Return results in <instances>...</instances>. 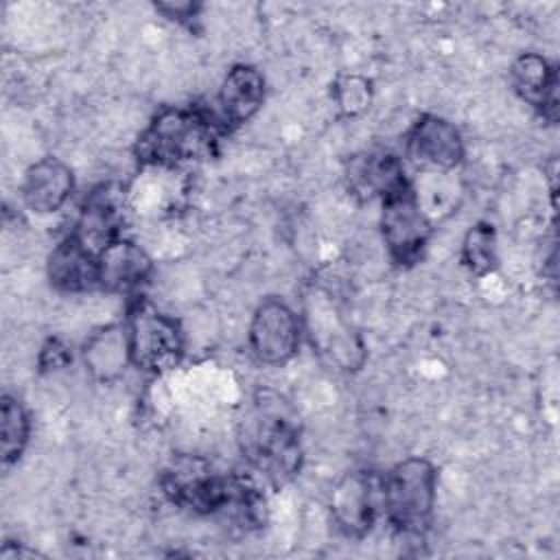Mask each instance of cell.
Returning a JSON list of instances; mask_svg holds the SVG:
<instances>
[{
    "label": "cell",
    "instance_id": "6da1fadb",
    "mask_svg": "<svg viewBox=\"0 0 560 560\" xmlns=\"http://www.w3.org/2000/svg\"><path fill=\"white\" fill-rule=\"evenodd\" d=\"M160 486L171 503L195 514L234 510V514L245 518L262 499L252 483L219 472L208 459L197 455L173 457L162 470Z\"/></svg>",
    "mask_w": 560,
    "mask_h": 560
},
{
    "label": "cell",
    "instance_id": "ac0fdd59",
    "mask_svg": "<svg viewBox=\"0 0 560 560\" xmlns=\"http://www.w3.org/2000/svg\"><path fill=\"white\" fill-rule=\"evenodd\" d=\"M350 188L361 197H385L398 186L407 184L402 162L392 153H368L354 158L348 171Z\"/></svg>",
    "mask_w": 560,
    "mask_h": 560
},
{
    "label": "cell",
    "instance_id": "277c9868",
    "mask_svg": "<svg viewBox=\"0 0 560 560\" xmlns=\"http://www.w3.org/2000/svg\"><path fill=\"white\" fill-rule=\"evenodd\" d=\"M438 497V470L424 457L398 462L381 483V503L389 525L405 536H422Z\"/></svg>",
    "mask_w": 560,
    "mask_h": 560
},
{
    "label": "cell",
    "instance_id": "e0dca14e",
    "mask_svg": "<svg viewBox=\"0 0 560 560\" xmlns=\"http://www.w3.org/2000/svg\"><path fill=\"white\" fill-rule=\"evenodd\" d=\"M83 363L88 372L101 381L112 383L125 374L131 363V346H129V330L127 324H107L94 330L83 348H81Z\"/></svg>",
    "mask_w": 560,
    "mask_h": 560
},
{
    "label": "cell",
    "instance_id": "7c38bea8",
    "mask_svg": "<svg viewBox=\"0 0 560 560\" xmlns=\"http://www.w3.org/2000/svg\"><path fill=\"white\" fill-rule=\"evenodd\" d=\"M122 228V192L114 186L94 188L83 201L72 234L96 256L116 238Z\"/></svg>",
    "mask_w": 560,
    "mask_h": 560
},
{
    "label": "cell",
    "instance_id": "9a60e30c",
    "mask_svg": "<svg viewBox=\"0 0 560 560\" xmlns=\"http://www.w3.org/2000/svg\"><path fill=\"white\" fill-rule=\"evenodd\" d=\"M510 83L514 92L532 105L545 120L558 118V72L538 52H523L512 61Z\"/></svg>",
    "mask_w": 560,
    "mask_h": 560
},
{
    "label": "cell",
    "instance_id": "8992f818",
    "mask_svg": "<svg viewBox=\"0 0 560 560\" xmlns=\"http://www.w3.org/2000/svg\"><path fill=\"white\" fill-rule=\"evenodd\" d=\"M304 324L313 348L337 370L354 372L365 363V346L361 337L350 328L326 291H306Z\"/></svg>",
    "mask_w": 560,
    "mask_h": 560
},
{
    "label": "cell",
    "instance_id": "ffe728a7",
    "mask_svg": "<svg viewBox=\"0 0 560 560\" xmlns=\"http://www.w3.org/2000/svg\"><path fill=\"white\" fill-rule=\"evenodd\" d=\"M462 265L475 276H486L497 267V234L490 223L479 221L466 232Z\"/></svg>",
    "mask_w": 560,
    "mask_h": 560
},
{
    "label": "cell",
    "instance_id": "3957f363",
    "mask_svg": "<svg viewBox=\"0 0 560 560\" xmlns=\"http://www.w3.org/2000/svg\"><path fill=\"white\" fill-rule=\"evenodd\" d=\"M223 133L214 114L199 107H164L153 116L136 142L142 164L175 168L206 158Z\"/></svg>",
    "mask_w": 560,
    "mask_h": 560
},
{
    "label": "cell",
    "instance_id": "9c48e42d",
    "mask_svg": "<svg viewBox=\"0 0 560 560\" xmlns=\"http://www.w3.org/2000/svg\"><path fill=\"white\" fill-rule=\"evenodd\" d=\"M378 501L381 483L365 470H352L343 475L330 492L332 521L341 534L361 538L376 521Z\"/></svg>",
    "mask_w": 560,
    "mask_h": 560
},
{
    "label": "cell",
    "instance_id": "8fae6325",
    "mask_svg": "<svg viewBox=\"0 0 560 560\" xmlns=\"http://www.w3.org/2000/svg\"><path fill=\"white\" fill-rule=\"evenodd\" d=\"M265 101V77L247 63L228 70L217 94V122L223 131L247 122Z\"/></svg>",
    "mask_w": 560,
    "mask_h": 560
},
{
    "label": "cell",
    "instance_id": "7402d4cb",
    "mask_svg": "<svg viewBox=\"0 0 560 560\" xmlns=\"http://www.w3.org/2000/svg\"><path fill=\"white\" fill-rule=\"evenodd\" d=\"M70 361H72V354L61 339H48L39 352L42 370H57V368L68 365Z\"/></svg>",
    "mask_w": 560,
    "mask_h": 560
},
{
    "label": "cell",
    "instance_id": "5bb4252c",
    "mask_svg": "<svg viewBox=\"0 0 560 560\" xmlns=\"http://www.w3.org/2000/svg\"><path fill=\"white\" fill-rule=\"evenodd\" d=\"M74 190V175L59 158H42L24 173L20 195L28 210L52 214L66 206Z\"/></svg>",
    "mask_w": 560,
    "mask_h": 560
},
{
    "label": "cell",
    "instance_id": "603a6c76",
    "mask_svg": "<svg viewBox=\"0 0 560 560\" xmlns=\"http://www.w3.org/2000/svg\"><path fill=\"white\" fill-rule=\"evenodd\" d=\"M158 11H162V13H166L168 18H173V20H186V18H195L197 15V4H158L155 7Z\"/></svg>",
    "mask_w": 560,
    "mask_h": 560
},
{
    "label": "cell",
    "instance_id": "44dd1931",
    "mask_svg": "<svg viewBox=\"0 0 560 560\" xmlns=\"http://www.w3.org/2000/svg\"><path fill=\"white\" fill-rule=\"evenodd\" d=\"M332 98L341 109V114L357 116L370 107V101H372L370 81L359 74L339 77L332 88Z\"/></svg>",
    "mask_w": 560,
    "mask_h": 560
},
{
    "label": "cell",
    "instance_id": "7a4b0ae2",
    "mask_svg": "<svg viewBox=\"0 0 560 560\" xmlns=\"http://www.w3.org/2000/svg\"><path fill=\"white\" fill-rule=\"evenodd\" d=\"M238 442L249 466L265 475L273 486L287 483L302 464L300 433L282 400L258 394L245 413Z\"/></svg>",
    "mask_w": 560,
    "mask_h": 560
},
{
    "label": "cell",
    "instance_id": "5b68a950",
    "mask_svg": "<svg viewBox=\"0 0 560 560\" xmlns=\"http://www.w3.org/2000/svg\"><path fill=\"white\" fill-rule=\"evenodd\" d=\"M131 363L149 374L175 368L184 357V332L179 324L158 311L151 302L136 298L127 315Z\"/></svg>",
    "mask_w": 560,
    "mask_h": 560
},
{
    "label": "cell",
    "instance_id": "d6986e66",
    "mask_svg": "<svg viewBox=\"0 0 560 560\" xmlns=\"http://www.w3.org/2000/svg\"><path fill=\"white\" fill-rule=\"evenodd\" d=\"M28 435H31V420L26 409L22 407L20 400L4 394L0 402V453H2L4 468H9L22 457L28 444Z\"/></svg>",
    "mask_w": 560,
    "mask_h": 560
},
{
    "label": "cell",
    "instance_id": "ba28073f",
    "mask_svg": "<svg viewBox=\"0 0 560 560\" xmlns=\"http://www.w3.org/2000/svg\"><path fill=\"white\" fill-rule=\"evenodd\" d=\"M302 324L295 311L280 298L262 300L249 322L247 341L252 354L265 365H284L300 350Z\"/></svg>",
    "mask_w": 560,
    "mask_h": 560
},
{
    "label": "cell",
    "instance_id": "30bf717a",
    "mask_svg": "<svg viewBox=\"0 0 560 560\" xmlns=\"http://www.w3.org/2000/svg\"><path fill=\"white\" fill-rule=\"evenodd\" d=\"M407 153L431 168L451 171L464 160V140L459 129L442 116L422 114L407 131Z\"/></svg>",
    "mask_w": 560,
    "mask_h": 560
},
{
    "label": "cell",
    "instance_id": "4fadbf2b",
    "mask_svg": "<svg viewBox=\"0 0 560 560\" xmlns=\"http://www.w3.org/2000/svg\"><path fill=\"white\" fill-rule=\"evenodd\" d=\"M46 273L50 284L63 293H88L101 289L98 256L72 232L52 247L46 262Z\"/></svg>",
    "mask_w": 560,
    "mask_h": 560
},
{
    "label": "cell",
    "instance_id": "52a82bcc",
    "mask_svg": "<svg viewBox=\"0 0 560 560\" xmlns=\"http://www.w3.org/2000/svg\"><path fill=\"white\" fill-rule=\"evenodd\" d=\"M381 203V234L389 258L400 267L418 262L429 243L431 223L418 203L413 186L409 182L398 186Z\"/></svg>",
    "mask_w": 560,
    "mask_h": 560
},
{
    "label": "cell",
    "instance_id": "2e32d148",
    "mask_svg": "<svg viewBox=\"0 0 560 560\" xmlns=\"http://www.w3.org/2000/svg\"><path fill=\"white\" fill-rule=\"evenodd\" d=\"M151 273V258L129 238H116L98 254V282L107 293H136Z\"/></svg>",
    "mask_w": 560,
    "mask_h": 560
}]
</instances>
